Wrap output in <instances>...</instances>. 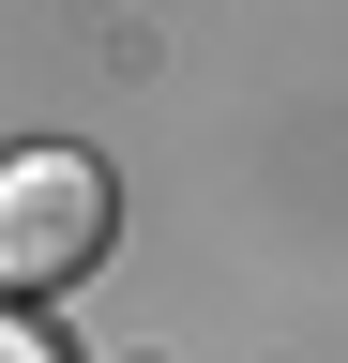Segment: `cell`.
<instances>
[{
    "label": "cell",
    "mask_w": 348,
    "mask_h": 363,
    "mask_svg": "<svg viewBox=\"0 0 348 363\" xmlns=\"http://www.w3.org/2000/svg\"><path fill=\"white\" fill-rule=\"evenodd\" d=\"M0 363H76V348H61V318H46V303H0Z\"/></svg>",
    "instance_id": "obj_2"
},
{
    "label": "cell",
    "mask_w": 348,
    "mask_h": 363,
    "mask_svg": "<svg viewBox=\"0 0 348 363\" xmlns=\"http://www.w3.org/2000/svg\"><path fill=\"white\" fill-rule=\"evenodd\" d=\"M121 242V182L91 152H0V303H61L76 272Z\"/></svg>",
    "instance_id": "obj_1"
}]
</instances>
